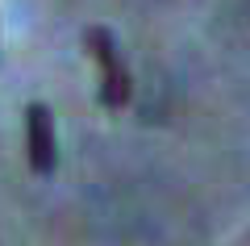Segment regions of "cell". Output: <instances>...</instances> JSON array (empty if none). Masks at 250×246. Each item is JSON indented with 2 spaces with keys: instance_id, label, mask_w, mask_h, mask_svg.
Returning a JSON list of instances; mask_svg holds the SVG:
<instances>
[{
  "instance_id": "7a4b0ae2",
  "label": "cell",
  "mask_w": 250,
  "mask_h": 246,
  "mask_svg": "<svg viewBox=\"0 0 250 246\" xmlns=\"http://www.w3.org/2000/svg\"><path fill=\"white\" fill-rule=\"evenodd\" d=\"M25 155L34 176H50L59 167V142H54V113L42 100L25 105Z\"/></svg>"
},
{
  "instance_id": "6da1fadb",
  "label": "cell",
  "mask_w": 250,
  "mask_h": 246,
  "mask_svg": "<svg viewBox=\"0 0 250 246\" xmlns=\"http://www.w3.org/2000/svg\"><path fill=\"white\" fill-rule=\"evenodd\" d=\"M83 46H88V54L96 59V71H100V105L113 109V113H121V109L129 105V96H134V75L125 67L121 50H117L113 29L92 25L88 34H83Z\"/></svg>"
}]
</instances>
